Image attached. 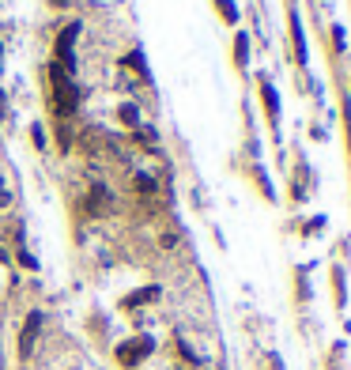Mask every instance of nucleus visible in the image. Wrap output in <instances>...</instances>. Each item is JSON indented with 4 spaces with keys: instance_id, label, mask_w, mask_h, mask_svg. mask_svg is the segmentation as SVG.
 <instances>
[{
    "instance_id": "nucleus-8",
    "label": "nucleus",
    "mask_w": 351,
    "mask_h": 370,
    "mask_svg": "<svg viewBox=\"0 0 351 370\" xmlns=\"http://www.w3.org/2000/svg\"><path fill=\"white\" fill-rule=\"evenodd\" d=\"M234 64H238V68H246V64H249V38H246V34H238V38H234Z\"/></svg>"
},
{
    "instance_id": "nucleus-16",
    "label": "nucleus",
    "mask_w": 351,
    "mask_h": 370,
    "mask_svg": "<svg viewBox=\"0 0 351 370\" xmlns=\"http://www.w3.org/2000/svg\"><path fill=\"white\" fill-rule=\"evenodd\" d=\"M0 261H8V253H4V249H0Z\"/></svg>"
},
{
    "instance_id": "nucleus-17",
    "label": "nucleus",
    "mask_w": 351,
    "mask_h": 370,
    "mask_svg": "<svg viewBox=\"0 0 351 370\" xmlns=\"http://www.w3.org/2000/svg\"><path fill=\"white\" fill-rule=\"evenodd\" d=\"M208 370H211V367H208Z\"/></svg>"
},
{
    "instance_id": "nucleus-2",
    "label": "nucleus",
    "mask_w": 351,
    "mask_h": 370,
    "mask_svg": "<svg viewBox=\"0 0 351 370\" xmlns=\"http://www.w3.org/2000/svg\"><path fill=\"white\" fill-rule=\"evenodd\" d=\"M329 288H332V310L344 313L348 310V265L344 261L329 265Z\"/></svg>"
},
{
    "instance_id": "nucleus-1",
    "label": "nucleus",
    "mask_w": 351,
    "mask_h": 370,
    "mask_svg": "<svg viewBox=\"0 0 351 370\" xmlns=\"http://www.w3.org/2000/svg\"><path fill=\"white\" fill-rule=\"evenodd\" d=\"M151 351H155L151 336H133V340H125V344L117 348V363H121V367H140Z\"/></svg>"
},
{
    "instance_id": "nucleus-7",
    "label": "nucleus",
    "mask_w": 351,
    "mask_h": 370,
    "mask_svg": "<svg viewBox=\"0 0 351 370\" xmlns=\"http://www.w3.org/2000/svg\"><path fill=\"white\" fill-rule=\"evenodd\" d=\"M155 299H159V288H144V291L128 295V299H125V310H136V306H144V302H155Z\"/></svg>"
},
{
    "instance_id": "nucleus-11",
    "label": "nucleus",
    "mask_w": 351,
    "mask_h": 370,
    "mask_svg": "<svg viewBox=\"0 0 351 370\" xmlns=\"http://www.w3.org/2000/svg\"><path fill=\"white\" fill-rule=\"evenodd\" d=\"M325 223H329L325 216H313L310 223H306V230H302V238H313V235H321V227H325Z\"/></svg>"
},
{
    "instance_id": "nucleus-10",
    "label": "nucleus",
    "mask_w": 351,
    "mask_h": 370,
    "mask_svg": "<svg viewBox=\"0 0 351 370\" xmlns=\"http://www.w3.org/2000/svg\"><path fill=\"white\" fill-rule=\"evenodd\" d=\"M344 50H348V45H344V27H340V23H332V53L340 57Z\"/></svg>"
},
{
    "instance_id": "nucleus-4",
    "label": "nucleus",
    "mask_w": 351,
    "mask_h": 370,
    "mask_svg": "<svg viewBox=\"0 0 351 370\" xmlns=\"http://www.w3.org/2000/svg\"><path fill=\"white\" fill-rule=\"evenodd\" d=\"M42 310H31L23 321V332H20V359H31L34 344H38V332H42Z\"/></svg>"
},
{
    "instance_id": "nucleus-5",
    "label": "nucleus",
    "mask_w": 351,
    "mask_h": 370,
    "mask_svg": "<svg viewBox=\"0 0 351 370\" xmlns=\"http://www.w3.org/2000/svg\"><path fill=\"white\" fill-rule=\"evenodd\" d=\"M76 38H80V23H72V27H64L61 31V38H57V64L61 68H72L76 64V57H72V45H76Z\"/></svg>"
},
{
    "instance_id": "nucleus-12",
    "label": "nucleus",
    "mask_w": 351,
    "mask_h": 370,
    "mask_svg": "<svg viewBox=\"0 0 351 370\" xmlns=\"http://www.w3.org/2000/svg\"><path fill=\"white\" fill-rule=\"evenodd\" d=\"M121 121H125V125H136V121H140V110H136L133 103H125V106H121Z\"/></svg>"
},
{
    "instance_id": "nucleus-6",
    "label": "nucleus",
    "mask_w": 351,
    "mask_h": 370,
    "mask_svg": "<svg viewBox=\"0 0 351 370\" xmlns=\"http://www.w3.org/2000/svg\"><path fill=\"white\" fill-rule=\"evenodd\" d=\"M310 299H313V288H310V268L302 265V268H294V302H299V306H310Z\"/></svg>"
},
{
    "instance_id": "nucleus-9",
    "label": "nucleus",
    "mask_w": 351,
    "mask_h": 370,
    "mask_svg": "<svg viewBox=\"0 0 351 370\" xmlns=\"http://www.w3.org/2000/svg\"><path fill=\"white\" fill-rule=\"evenodd\" d=\"M216 8H219V15H223L227 23H238V8H234V0H216Z\"/></svg>"
},
{
    "instance_id": "nucleus-15",
    "label": "nucleus",
    "mask_w": 351,
    "mask_h": 370,
    "mask_svg": "<svg viewBox=\"0 0 351 370\" xmlns=\"http://www.w3.org/2000/svg\"><path fill=\"white\" fill-rule=\"evenodd\" d=\"M8 200H12V193H8V189H4V182H0V208H4Z\"/></svg>"
},
{
    "instance_id": "nucleus-14",
    "label": "nucleus",
    "mask_w": 351,
    "mask_h": 370,
    "mask_svg": "<svg viewBox=\"0 0 351 370\" xmlns=\"http://www.w3.org/2000/svg\"><path fill=\"white\" fill-rule=\"evenodd\" d=\"M20 261H23L27 268H38V261H34V257H31V253H27V249H23V253H20Z\"/></svg>"
},
{
    "instance_id": "nucleus-3",
    "label": "nucleus",
    "mask_w": 351,
    "mask_h": 370,
    "mask_svg": "<svg viewBox=\"0 0 351 370\" xmlns=\"http://www.w3.org/2000/svg\"><path fill=\"white\" fill-rule=\"evenodd\" d=\"M261 103H264V117H269V125H272V133L280 136V91H276V83L269 76H261Z\"/></svg>"
},
{
    "instance_id": "nucleus-13",
    "label": "nucleus",
    "mask_w": 351,
    "mask_h": 370,
    "mask_svg": "<svg viewBox=\"0 0 351 370\" xmlns=\"http://www.w3.org/2000/svg\"><path fill=\"white\" fill-rule=\"evenodd\" d=\"M34 144H38V147L45 144V128L42 125H34Z\"/></svg>"
}]
</instances>
